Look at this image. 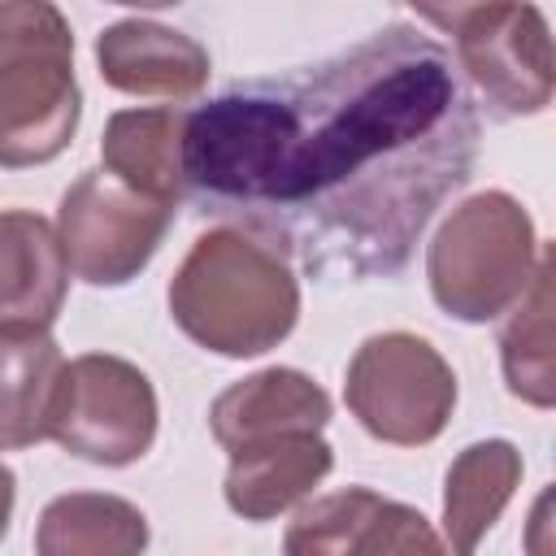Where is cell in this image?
Returning <instances> with one entry per match:
<instances>
[{
	"mask_svg": "<svg viewBox=\"0 0 556 556\" xmlns=\"http://www.w3.org/2000/svg\"><path fill=\"white\" fill-rule=\"evenodd\" d=\"M65 287L70 261L56 230L26 208L0 213V330H48Z\"/></svg>",
	"mask_w": 556,
	"mask_h": 556,
	"instance_id": "12",
	"label": "cell"
},
{
	"mask_svg": "<svg viewBox=\"0 0 556 556\" xmlns=\"http://www.w3.org/2000/svg\"><path fill=\"white\" fill-rule=\"evenodd\" d=\"M287 552L295 556H339V552H443V539L430 530V521L395 500H382L365 486L334 491L326 500H313L295 513L287 539Z\"/></svg>",
	"mask_w": 556,
	"mask_h": 556,
	"instance_id": "9",
	"label": "cell"
},
{
	"mask_svg": "<svg viewBox=\"0 0 556 556\" xmlns=\"http://www.w3.org/2000/svg\"><path fill=\"white\" fill-rule=\"evenodd\" d=\"M521 482V452L504 439L465 447L447 469L443 491V530L452 552H473L482 534L500 521L504 504Z\"/></svg>",
	"mask_w": 556,
	"mask_h": 556,
	"instance_id": "16",
	"label": "cell"
},
{
	"mask_svg": "<svg viewBox=\"0 0 556 556\" xmlns=\"http://www.w3.org/2000/svg\"><path fill=\"white\" fill-rule=\"evenodd\" d=\"M100 78L126 96L191 100L208 83V52L161 22H113L96 39Z\"/></svg>",
	"mask_w": 556,
	"mask_h": 556,
	"instance_id": "11",
	"label": "cell"
},
{
	"mask_svg": "<svg viewBox=\"0 0 556 556\" xmlns=\"http://www.w3.org/2000/svg\"><path fill=\"white\" fill-rule=\"evenodd\" d=\"M508 391L534 408L556 404V352H552V252H539L530 287L517 295V313L500 334Z\"/></svg>",
	"mask_w": 556,
	"mask_h": 556,
	"instance_id": "18",
	"label": "cell"
},
{
	"mask_svg": "<svg viewBox=\"0 0 556 556\" xmlns=\"http://www.w3.org/2000/svg\"><path fill=\"white\" fill-rule=\"evenodd\" d=\"M334 465L321 430H282L269 439H252L230 447L226 504L243 521H269L304 500Z\"/></svg>",
	"mask_w": 556,
	"mask_h": 556,
	"instance_id": "10",
	"label": "cell"
},
{
	"mask_svg": "<svg viewBox=\"0 0 556 556\" xmlns=\"http://www.w3.org/2000/svg\"><path fill=\"white\" fill-rule=\"evenodd\" d=\"M48 439L91 465H130L156 439V391L143 369L122 356H78L61 369Z\"/></svg>",
	"mask_w": 556,
	"mask_h": 556,
	"instance_id": "7",
	"label": "cell"
},
{
	"mask_svg": "<svg viewBox=\"0 0 556 556\" xmlns=\"http://www.w3.org/2000/svg\"><path fill=\"white\" fill-rule=\"evenodd\" d=\"M182 126L178 109H122L109 117L100 156L104 169L135 191L178 200L182 191Z\"/></svg>",
	"mask_w": 556,
	"mask_h": 556,
	"instance_id": "15",
	"label": "cell"
},
{
	"mask_svg": "<svg viewBox=\"0 0 556 556\" xmlns=\"http://www.w3.org/2000/svg\"><path fill=\"white\" fill-rule=\"evenodd\" d=\"M326 421H330V395L308 374L278 365L226 387L208 408V430L226 452L282 430H321Z\"/></svg>",
	"mask_w": 556,
	"mask_h": 556,
	"instance_id": "13",
	"label": "cell"
},
{
	"mask_svg": "<svg viewBox=\"0 0 556 556\" xmlns=\"http://www.w3.org/2000/svg\"><path fill=\"white\" fill-rule=\"evenodd\" d=\"M534 265V222L508 191H482L452 208L426 256L430 291L456 321H491L513 308Z\"/></svg>",
	"mask_w": 556,
	"mask_h": 556,
	"instance_id": "4",
	"label": "cell"
},
{
	"mask_svg": "<svg viewBox=\"0 0 556 556\" xmlns=\"http://www.w3.org/2000/svg\"><path fill=\"white\" fill-rule=\"evenodd\" d=\"M65 356L48 330H0V452L48 439Z\"/></svg>",
	"mask_w": 556,
	"mask_h": 556,
	"instance_id": "14",
	"label": "cell"
},
{
	"mask_svg": "<svg viewBox=\"0 0 556 556\" xmlns=\"http://www.w3.org/2000/svg\"><path fill=\"white\" fill-rule=\"evenodd\" d=\"M148 543V521L117 495H61L43 508L35 547L43 556H130Z\"/></svg>",
	"mask_w": 556,
	"mask_h": 556,
	"instance_id": "17",
	"label": "cell"
},
{
	"mask_svg": "<svg viewBox=\"0 0 556 556\" xmlns=\"http://www.w3.org/2000/svg\"><path fill=\"white\" fill-rule=\"evenodd\" d=\"M9 517H13V473L9 465H0V539L9 530Z\"/></svg>",
	"mask_w": 556,
	"mask_h": 556,
	"instance_id": "20",
	"label": "cell"
},
{
	"mask_svg": "<svg viewBox=\"0 0 556 556\" xmlns=\"http://www.w3.org/2000/svg\"><path fill=\"white\" fill-rule=\"evenodd\" d=\"M408 4H413L430 26L456 35L469 17H478L482 9H495V4H504V0H408Z\"/></svg>",
	"mask_w": 556,
	"mask_h": 556,
	"instance_id": "19",
	"label": "cell"
},
{
	"mask_svg": "<svg viewBox=\"0 0 556 556\" xmlns=\"http://www.w3.org/2000/svg\"><path fill=\"white\" fill-rule=\"evenodd\" d=\"M352 417L382 443L421 447L443 434L456 408L452 365L417 334L387 330L356 348L343 382Z\"/></svg>",
	"mask_w": 556,
	"mask_h": 556,
	"instance_id": "5",
	"label": "cell"
},
{
	"mask_svg": "<svg viewBox=\"0 0 556 556\" xmlns=\"http://www.w3.org/2000/svg\"><path fill=\"white\" fill-rule=\"evenodd\" d=\"M169 313L187 339L217 356H261L291 334L300 287L274 248L226 226L200 235L182 256Z\"/></svg>",
	"mask_w": 556,
	"mask_h": 556,
	"instance_id": "2",
	"label": "cell"
},
{
	"mask_svg": "<svg viewBox=\"0 0 556 556\" xmlns=\"http://www.w3.org/2000/svg\"><path fill=\"white\" fill-rule=\"evenodd\" d=\"M174 222V200L135 191L109 169H87L56 213V239L70 269L91 287L130 282L161 248Z\"/></svg>",
	"mask_w": 556,
	"mask_h": 556,
	"instance_id": "6",
	"label": "cell"
},
{
	"mask_svg": "<svg viewBox=\"0 0 556 556\" xmlns=\"http://www.w3.org/2000/svg\"><path fill=\"white\" fill-rule=\"evenodd\" d=\"M113 4H130V9H169L178 0H113Z\"/></svg>",
	"mask_w": 556,
	"mask_h": 556,
	"instance_id": "21",
	"label": "cell"
},
{
	"mask_svg": "<svg viewBox=\"0 0 556 556\" xmlns=\"http://www.w3.org/2000/svg\"><path fill=\"white\" fill-rule=\"evenodd\" d=\"M473 161V96L413 26L235 83L182 126L191 204L339 282L395 278Z\"/></svg>",
	"mask_w": 556,
	"mask_h": 556,
	"instance_id": "1",
	"label": "cell"
},
{
	"mask_svg": "<svg viewBox=\"0 0 556 556\" xmlns=\"http://www.w3.org/2000/svg\"><path fill=\"white\" fill-rule=\"evenodd\" d=\"M74 35L52 0H0V165L61 156L78 130Z\"/></svg>",
	"mask_w": 556,
	"mask_h": 556,
	"instance_id": "3",
	"label": "cell"
},
{
	"mask_svg": "<svg viewBox=\"0 0 556 556\" xmlns=\"http://www.w3.org/2000/svg\"><path fill=\"white\" fill-rule=\"evenodd\" d=\"M460 70L495 117H530L552 104V35L534 4L504 0L456 30Z\"/></svg>",
	"mask_w": 556,
	"mask_h": 556,
	"instance_id": "8",
	"label": "cell"
}]
</instances>
